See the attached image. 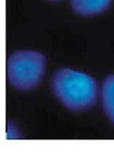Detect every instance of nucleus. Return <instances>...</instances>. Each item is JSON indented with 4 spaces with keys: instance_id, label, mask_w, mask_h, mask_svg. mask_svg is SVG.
Masks as SVG:
<instances>
[{
    "instance_id": "1",
    "label": "nucleus",
    "mask_w": 114,
    "mask_h": 154,
    "mask_svg": "<svg viewBox=\"0 0 114 154\" xmlns=\"http://www.w3.org/2000/svg\"><path fill=\"white\" fill-rule=\"evenodd\" d=\"M54 94L63 106L72 111H85L97 101L98 86L87 73L72 69L57 71L52 78Z\"/></svg>"
},
{
    "instance_id": "2",
    "label": "nucleus",
    "mask_w": 114,
    "mask_h": 154,
    "mask_svg": "<svg viewBox=\"0 0 114 154\" xmlns=\"http://www.w3.org/2000/svg\"><path fill=\"white\" fill-rule=\"evenodd\" d=\"M45 56L35 51H17L7 61V78L17 90L30 91L39 85L45 73Z\"/></svg>"
},
{
    "instance_id": "3",
    "label": "nucleus",
    "mask_w": 114,
    "mask_h": 154,
    "mask_svg": "<svg viewBox=\"0 0 114 154\" xmlns=\"http://www.w3.org/2000/svg\"><path fill=\"white\" fill-rule=\"evenodd\" d=\"M112 0H71L73 10L82 16H93L107 10Z\"/></svg>"
},
{
    "instance_id": "4",
    "label": "nucleus",
    "mask_w": 114,
    "mask_h": 154,
    "mask_svg": "<svg viewBox=\"0 0 114 154\" xmlns=\"http://www.w3.org/2000/svg\"><path fill=\"white\" fill-rule=\"evenodd\" d=\"M103 110L110 121L114 124V75L108 76L102 85Z\"/></svg>"
},
{
    "instance_id": "5",
    "label": "nucleus",
    "mask_w": 114,
    "mask_h": 154,
    "mask_svg": "<svg viewBox=\"0 0 114 154\" xmlns=\"http://www.w3.org/2000/svg\"><path fill=\"white\" fill-rule=\"evenodd\" d=\"M20 134L18 132L17 128H16V127L9 123L7 125V139H18L20 138Z\"/></svg>"
}]
</instances>
